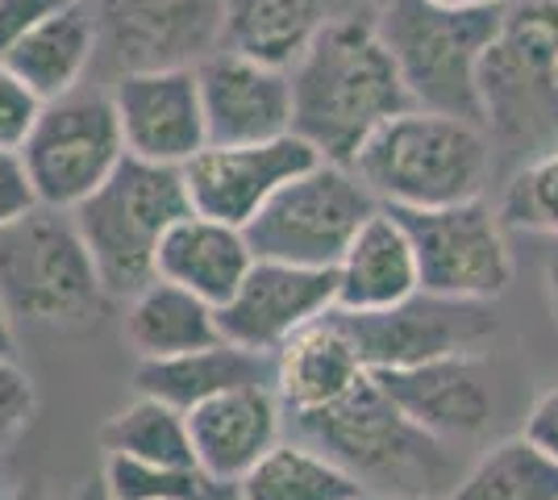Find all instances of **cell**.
<instances>
[{"instance_id":"39","label":"cell","mask_w":558,"mask_h":500,"mask_svg":"<svg viewBox=\"0 0 558 500\" xmlns=\"http://www.w3.org/2000/svg\"><path fill=\"white\" fill-rule=\"evenodd\" d=\"M434 4H450V9H505L509 0H434Z\"/></svg>"},{"instance_id":"3","label":"cell","mask_w":558,"mask_h":500,"mask_svg":"<svg viewBox=\"0 0 558 500\" xmlns=\"http://www.w3.org/2000/svg\"><path fill=\"white\" fill-rule=\"evenodd\" d=\"M384 209H446L480 200L492 175V138L480 121L409 105L350 159Z\"/></svg>"},{"instance_id":"9","label":"cell","mask_w":558,"mask_h":500,"mask_svg":"<svg viewBox=\"0 0 558 500\" xmlns=\"http://www.w3.org/2000/svg\"><path fill=\"white\" fill-rule=\"evenodd\" d=\"M22 159L38 205L63 214L84 205L125 159L113 96L100 88H75L43 100V113L22 143Z\"/></svg>"},{"instance_id":"30","label":"cell","mask_w":558,"mask_h":500,"mask_svg":"<svg viewBox=\"0 0 558 500\" xmlns=\"http://www.w3.org/2000/svg\"><path fill=\"white\" fill-rule=\"evenodd\" d=\"M496 214L509 230H525V234L558 242V146L517 167Z\"/></svg>"},{"instance_id":"15","label":"cell","mask_w":558,"mask_h":500,"mask_svg":"<svg viewBox=\"0 0 558 500\" xmlns=\"http://www.w3.org/2000/svg\"><path fill=\"white\" fill-rule=\"evenodd\" d=\"M125 155L159 167H184L196 150L209 146L205 105L196 68H155L121 72L109 84Z\"/></svg>"},{"instance_id":"29","label":"cell","mask_w":558,"mask_h":500,"mask_svg":"<svg viewBox=\"0 0 558 500\" xmlns=\"http://www.w3.org/2000/svg\"><path fill=\"white\" fill-rule=\"evenodd\" d=\"M105 488L113 500H226L233 488L205 476L196 463L167 467V463H142L125 454H105Z\"/></svg>"},{"instance_id":"24","label":"cell","mask_w":558,"mask_h":500,"mask_svg":"<svg viewBox=\"0 0 558 500\" xmlns=\"http://www.w3.org/2000/svg\"><path fill=\"white\" fill-rule=\"evenodd\" d=\"M125 342L138 358H171L221 342V326L209 301L155 276L142 292L130 296Z\"/></svg>"},{"instance_id":"18","label":"cell","mask_w":558,"mask_h":500,"mask_svg":"<svg viewBox=\"0 0 558 500\" xmlns=\"http://www.w3.org/2000/svg\"><path fill=\"white\" fill-rule=\"evenodd\" d=\"M196 467L233 488L283 438V401L271 383H246L187 413Z\"/></svg>"},{"instance_id":"27","label":"cell","mask_w":558,"mask_h":500,"mask_svg":"<svg viewBox=\"0 0 558 500\" xmlns=\"http://www.w3.org/2000/svg\"><path fill=\"white\" fill-rule=\"evenodd\" d=\"M446 500H558V463L517 434L480 454Z\"/></svg>"},{"instance_id":"1","label":"cell","mask_w":558,"mask_h":500,"mask_svg":"<svg viewBox=\"0 0 558 500\" xmlns=\"http://www.w3.org/2000/svg\"><path fill=\"white\" fill-rule=\"evenodd\" d=\"M292 134L329 163H347L359 146L413 96L400 80L375 13H338L292 63Z\"/></svg>"},{"instance_id":"38","label":"cell","mask_w":558,"mask_h":500,"mask_svg":"<svg viewBox=\"0 0 558 500\" xmlns=\"http://www.w3.org/2000/svg\"><path fill=\"white\" fill-rule=\"evenodd\" d=\"M0 355H13V317L0 305Z\"/></svg>"},{"instance_id":"10","label":"cell","mask_w":558,"mask_h":500,"mask_svg":"<svg viewBox=\"0 0 558 500\" xmlns=\"http://www.w3.org/2000/svg\"><path fill=\"white\" fill-rule=\"evenodd\" d=\"M329 317L350 338L372 376L446 355H480L500 330L488 301H454L434 292H413L409 301L375 313L329 309Z\"/></svg>"},{"instance_id":"35","label":"cell","mask_w":558,"mask_h":500,"mask_svg":"<svg viewBox=\"0 0 558 500\" xmlns=\"http://www.w3.org/2000/svg\"><path fill=\"white\" fill-rule=\"evenodd\" d=\"M530 442H534L542 454H550L558 463V388H546L534 401L530 417H525V429H521Z\"/></svg>"},{"instance_id":"34","label":"cell","mask_w":558,"mask_h":500,"mask_svg":"<svg viewBox=\"0 0 558 500\" xmlns=\"http://www.w3.org/2000/svg\"><path fill=\"white\" fill-rule=\"evenodd\" d=\"M68 0H0V54L22 42L38 22H47L50 13H59Z\"/></svg>"},{"instance_id":"19","label":"cell","mask_w":558,"mask_h":500,"mask_svg":"<svg viewBox=\"0 0 558 500\" xmlns=\"http://www.w3.org/2000/svg\"><path fill=\"white\" fill-rule=\"evenodd\" d=\"M333 288H338L333 309L347 313L392 309L421 292L413 242L392 209H379L363 221V230L342 251V259L333 263Z\"/></svg>"},{"instance_id":"26","label":"cell","mask_w":558,"mask_h":500,"mask_svg":"<svg viewBox=\"0 0 558 500\" xmlns=\"http://www.w3.org/2000/svg\"><path fill=\"white\" fill-rule=\"evenodd\" d=\"M363 488L354 484L347 467H338L326 451L313 442H283L258 459L246 476L233 484L238 500H350Z\"/></svg>"},{"instance_id":"11","label":"cell","mask_w":558,"mask_h":500,"mask_svg":"<svg viewBox=\"0 0 558 500\" xmlns=\"http://www.w3.org/2000/svg\"><path fill=\"white\" fill-rule=\"evenodd\" d=\"M417 255L421 292L454 301H496L512 284V251L500 214L480 200L446 209H392Z\"/></svg>"},{"instance_id":"12","label":"cell","mask_w":558,"mask_h":500,"mask_svg":"<svg viewBox=\"0 0 558 500\" xmlns=\"http://www.w3.org/2000/svg\"><path fill=\"white\" fill-rule=\"evenodd\" d=\"M93 13L113 75L196 68L226 42V0H93Z\"/></svg>"},{"instance_id":"14","label":"cell","mask_w":558,"mask_h":500,"mask_svg":"<svg viewBox=\"0 0 558 500\" xmlns=\"http://www.w3.org/2000/svg\"><path fill=\"white\" fill-rule=\"evenodd\" d=\"M333 305H338V288L329 267L255 259L238 292L217 309V326L233 346L276 355L288 338L322 321Z\"/></svg>"},{"instance_id":"43","label":"cell","mask_w":558,"mask_h":500,"mask_svg":"<svg viewBox=\"0 0 558 500\" xmlns=\"http://www.w3.org/2000/svg\"><path fill=\"white\" fill-rule=\"evenodd\" d=\"M372 4H375V0H372Z\"/></svg>"},{"instance_id":"42","label":"cell","mask_w":558,"mask_h":500,"mask_svg":"<svg viewBox=\"0 0 558 500\" xmlns=\"http://www.w3.org/2000/svg\"><path fill=\"white\" fill-rule=\"evenodd\" d=\"M226 500H238V497H226Z\"/></svg>"},{"instance_id":"33","label":"cell","mask_w":558,"mask_h":500,"mask_svg":"<svg viewBox=\"0 0 558 500\" xmlns=\"http://www.w3.org/2000/svg\"><path fill=\"white\" fill-rule=\"evenodd\" d=\"M34 209H38V192L25 171L22 150H0V230H9Z\"/></svg>"},{"instance_id":"23","label":"cell","mask_w":558,"mask_h":500,"mask_svg":"<svg viewBox=\"0 0 558 500\" xmlns=\"http://www.w3.org/2000/svg\"><path fill=\"white\" fill-rule=\"evenodd\" d=\"M96 54H100V34H96L93 0H68L0 59L38 93V100H54L84 88V75L93 72Z\"/></svg>"},{"instance_id":"21","label":"cell","mask_w":558,"mask_h":500,"mask_svg":"<svg viewBox=\"0 0 558 500\" xmlns=\"http://www.w3.org/2000/svg\"><path fill=\"white\" fill-rule=\"evenodd\" d=\"M251 267L255 251L246 242V230L213 217L184 214L159 242V280L196 292L213 309L230 301Z\"/></svg>"},{"instance_id":"20","label":"cell","mask_w":558,"mask_h":500,"mask_svg":"<svg viewBox=\"0 0 558 500\" xmlns=\"http://www.w3.org/2000/svg\"><path fill=\"white\" fill-rule=\"evenodd\" d=\"M372 371L363 367L359 351L350 346V338L326 313L322 321H313L308 330L288 338L276 351V380H271V388L283 401L288 417H304V413H322V408L338 405Z\"/></svg>"},{"instance_id":"41","label":"cell","mask_w":558,"mask_h":500,"mask_svg":"<svg viewBox=\"0 0 558 500\" xmlns=\"http://www.w3.org/2000/svg\"><path fill=\"white\" fill-rule=\"evenodd\" d=\"M350 500H379V497H367V492H359V497H350Z\"/></svg>"},{"instance_id":"8","label":"cell","mask_w":558,"mask_h":500,"mask_svg":"<svg viewBox=\"0 0 558 500\" xmlns=\"http://www.w3.org/2000/svg\"><path fill=\"white\" fill-rule=\"evenodd\" d=\"M384 205L347 163H317L292 175L283 188L246 221V242L255 259L296 263V267H329L342 259L363 221Z\"/></svg>"},{"instance_id":"36","label":"cell","mask_w":558,"mask_h":500,"mask_svg":"<svg viewBox=\"0 0 558 500\" xmlns=\"http://www.w3.org/2000/svg\"><path fill=\"white\" fill-rule=\"evenodd\" d=\"M546 301H550V317H555L558 326V242L555 251L546 255Z\"/></svg>"},{"instance_id":"5","label":"cell","mask_w":558,"mask_h":500,"mask_svg":"<svg viewBox=\"0 0 558 500\" xmlns=\"http://www.w3.org/2000/svg\"><path fill=\"white\" fill-rule=\"evenodd\" d=\"M192 214L180 167H159L125 155L100 188L75 205V230L96 263L105 296L130 301L159 276V242Z\"/></svg>"},{"instance_id":"7","label":"cell","mask_w":558,"mask_h":500,"mask_svg":"<svg viewBox=\"0 0 558 500\" xmlns=\"http://www.w3.org/2000/svg\"><path fill=\"white\" fill-rule=\"evenodd\" d=\"M100 301L105 284L71 214L38 205L0 230V305L13 321L80 326Z\"/></svg>"},{"instance_id":"37","label":"cell","mask_w":558,"mask_h":500,"mask_svg":"<svg viewBox=\"0 0 558 500\" xmlns=\"http://www.w3.org/2000/svg\"><path fill=\"white\" fill-rule=\"evenodd\" d=\"M68 500H113V497H109L105 479L96 476V479H84V484H80V488H75V492H71Z\"/></svg>"},{"instance_id":"16","label":"cell","mask_w":558,"mask_h":500,"mask_svg":"<svg viewBox=\"0 0 558 500\" xmlns=\"http://www.w3.org/2000/svg\"><path fill=\"white\" fill-rule=\"evenodd\" d=\"M375 383L409 422L450 447L484 438L496 413L484 355H446L400 371H375Z\"/></svg>"},{"instance_id":"6","label":"cell","mask_w":558,"mask_h":500,"mask_svg":"<svg viewBox=\"0 0 558 500\" xmlns=\"http://www.w3.org/2000/svg\"><path fill=\"white\" fill-rule=\"evenodd\" d=\"M505 9H450L434 0H375V25L413 105L480 121V63ZM484 125V121H480Z\"/></svg>"},{"instance_id":"4","label":"cell","mask_w":558,"mask_h":500,"mask_svg":"<svg viewBox=\"0 0 558 500\" xmlns=\"http://www.w3.org/2000/svg\"><path fill=\"white\" fill-rule=\"evenodd\" d=\"M492 146L534 159L558 146V0H509L480 63Z\"/></svg>"},{"instance_id":"25","label":"cell","mask_w":558,"mask_h":500,"mask_svg":"<svg viewBox=\"0 0 558 500\" xmlns=\"http://www.w3.org/2000/svg\"><path fill=\"white\" fill-rule=\"evenodd\" d=\"M333 17V0H226L221 47L292 72V63Z\"/></svg>"},{"instance_id":"28","label":"cell","mask_w":558,"mask_h":500,"mask_svg":"<svg viewBox=\"0 0 558 500\" xmlns=\"http://www.w3.org/2000/svg\"><path fill=\"white\" fill-rule=\"evenodd\" d=\"M100 442H105V454H125V459H142V463H167V467L196 463L187 413L163 405L155 397H142V392L134 405L117 408L109 417Z\"/></svg>"},{"instance_id":"17","label":"cell","mask_w":558,"mask_h":500,"mask_svg":"<svg viewBox=\"0 0 558 500\" xmlns=\"http://www.w3.org/2000/svg\"><path fill=\"white\" fill-rule=\"evenodd\" d=\"M209 143H267L292 130V75L217 47L196 63Z\"/></svg>"},{"instance_id":"13","label":"cell","mask_w":558,"mask_h":500,"mask_svg":"<svg viewBox=\"0 0 558 500\" xmlns=\"http://www.w3.org/2000/svg\"><path fill=\"white\" fill-rule=\"evenodd\" d=\"M317 159V146L288 130L267 143H209L180 167V175L192 214L246 230V221Z\"/></svg>"},{"instance_id":"22","label":"cell","mask_w":558,"mask_h":500,"mask_svg":"<svg viewBox=\"0 0 558 500\" xmlns=\"http://www.w3.org/2000/svg\"><path fill=\"white\" fill-rule=\"evenodd\" d=\"M271 380H276V355L242 351L226 338L213 346H201V351H187V355L138 358V367H134V388L142 397H155L180 413H192L196 405H205L230 388Z\"/></svg>"},{"instance_id":"32","label":"cell","mask_w":558,"mask_h":500,"mask_svg":"<svg viewBox=\"0 0 558 500\" xmlns=\"http://www.w3.org/2000/svg\"><path fill=\"white\" fill-rule=\"evenodd\" d=\"M34 408H38V392L29 371L13 355H0V447H9L34 422Z\"/></svg>"},{"instance_id":"2","label":"cell","mask_w":558,"mask_h":500,"mask_svg":"<svg viewBox=\"0 0 558 500\" xmlns=\"http://www.w3.org/2000/svg\"><path fill=\"white\" fill-rule=\"evenodd\" d=\"M304 442L347 467L354 484L379 500H446L463 479L450 442L409 422L375 376L322 413L292 417Z\"/></svg>"},{"instance_id":"40","label":"cell","mask_w":558,"mask_h":500,"mask_svg":"<svg viewBox=\"0 0 558 500\" xmlns=\"http://www.w3.org/2000/svg\"><path fill=\"white\" fill-rule=\"evenodd\" d=\"M0 500H47L43 492H34V488H17V492H4Z\"/></svg>"},{"instance_id":"31","label":"cell","mask_w":558,"mask_h":500,"mask_svg":"<svg viewBox=\"0 0 558 500\" xmlns=\"http://www.w3.org/2000/svg\"><path fill=\"white\" fill-rule=\"evenodd\" d=\"M38 113H43L38 93L0 59V150H22Z\"/></svg>"}]
</instances>
